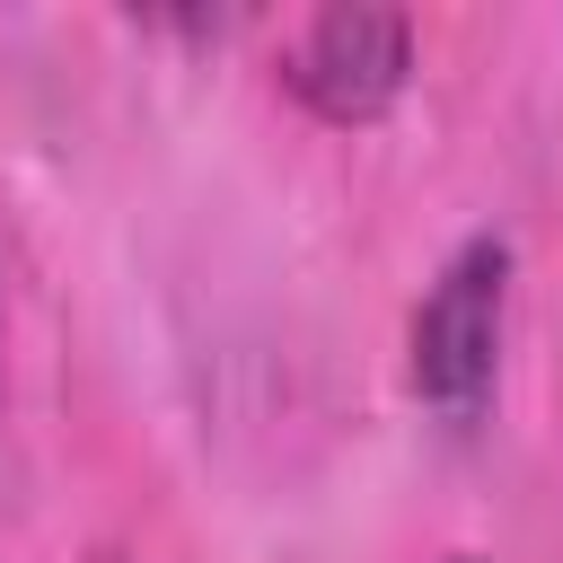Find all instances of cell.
I'll return each instance as SVG.
<instances>
[{"label":"cell","instance_id":"cell-2","mask_svg":"<svg viewBox=\"0 0 563 563\" xmlns=\"http://www.w3.org/2000/svg\"><path fill=\"white\" fill-rule=\"evenodd\" d=\"M413 79V18L396 9H317L282 44V88L317 123H378Z\"/></svg>","mask_w":563,"mask_h":563},{"label":"cell","instance_id":"cell-1","mask_svg":"<svg viewBox=\"0 0 563 563\" xmlns=\"http://www.w3.org/2000/svg\"><path fill=\"white\" fill-rule=\"evenodd\" d=\"M501 334H510V238L466 229L405 317V387L440 422H475L501 378Z\"/></svg>","mask_w":563,"mask_h":563},{"label":"cell","instance_id":"cell-3","mask_svg":"<svg viewBox=\"0 0 563 563\" xmlns=\"http://www.w3.org/2000/svg\"><path fill=\"white\" fill-rule=\"evenodd\" d=\"M97 563H114V554H97Z\"/></svg>","mask_w":563,"mask_h":563},{"label":"cell","instance_id":"cell-4","mask_svg":"<svg viewBox=\"0 0 563 563\" xmlns=\"http://www.w3.org/2000/svg\"><path fill=\"white\" fill-rule=\"evenodd\" d=\"M457 563H475V554H457Z\"/></svg>","mask_w":563,"mask_h":563}]
</instances>
